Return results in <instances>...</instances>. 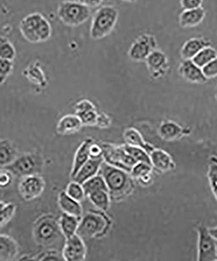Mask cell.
Returning <instances> with one entry per match:
<instances>
[{"label": "cell", "instance_id": "cell-1", "mask_svg": "<svg viewBox=\"0 0 217 261\" xmlns=\"http://www.w3.org/2000/svg\"><path fill=\"white\" fill-rule=\"evenodd\" d=\"M19 30L25 40L34 44L48 41L52 32L50 23L39 13L29 14L23 18Z\"/></svg>", "mask_w": 217, "mask_h": 261}, {"label": "cell", "instance_id": "cell-2", "mask_svg": "<svg viewBox=\"0 0 217 261\" xmlns=\"http://www.w3.org/2000/svg\"><path fill=\"white\" fill-rule=\"evenodd\" d=\"M119 17L118 9L111 5H106L98 9L93 16L90 27V37L100 40L113 32Z\"/></svg>", "mask_w": 217, "mask_h": 261}, {"label": "cell", "instance_id": "cell-3", "mask_svg": "<svg viewBox=\"0 0 217 261\" xmlns=\"http://www.w3.org/2000/svg\"><path fill=\"white\" fill-rule=\"evenodd\" d=\"M57 15L63 24L69 27H77L90 18L91 10L78 1L65 0L58 6Z\"/></svg>", "mask_w": 217, "mask_h": 261}, {"label": "cell", "instance_id": "cell-4", "mask_svg": "<svg viewBox=\"0 0 217 261\" xmlns=\"http://www.w3.org/2000/svg\"><path fill=\"white\" fill-rule=\"evenodd\" d=\"M43 168L41 156L36 153H25L16 158L11 164L2 168L11 172L14 176L23 177L39 174Z\"/></svg>", "mask_w": 217, "mask_h": 261}, {"label": "cell", "instance_id": "cell-5", "mask_svg": "<svg viewBox=\"0 0 217 261\" xmlns=\"http://www.w3.org/2000/svg\"><path fill=\"white\" fill-rule=\"evenodd\" d=\"M102 173L109 193L118 195L127 192L130 186L129 172L108 164L102 165Z\"/></svg>", "mask_w": 217, "mask_h": 261}, {"label": "cell", "instance_id": "cell-6", "mask_svg": "<svg viewBox=\"0 0 217 261\" xmlns=\"http://www.w3.org/2000/svg\"><path fill=\"white\" fill-rule=\"evenodd\" d=\"M60 229V223L52 216H46L39 219L35 225V239L39 244L49 246L58 239Z\"/></svg>", "mask_w": 217, "mask_h": 261}, {"label": "cell", "instance_id": "cell-7", "mask_svg": "<svg viewBox=\"0 0 217 261\" xmlns=\"http://www.w3.org/2000/svg\"><path fill=\"white\" fill-rule=\"evenodd\" d=\"M103 158L108 164L130 173L138 163L126 151L123 146H104Z\"/></svg>", "mask_w": 217, "mask_h": 261}, {"label": "cell", "instance_id": "cell-8", "mask_svg": "<svg viewBox=\"0 0 217 261\" xmlns=\"http://www.w3.org/2000/svg\"><path fill=\"white\" fill-rule=\"evenodd\" d=\"M198 261H214L217 260L216 241L212 237L209 228L200 225L197 228Z\"/></svg>", "mask_w": 217, "mask_h": 261}, {"label": "cell", "instance_id": "cell-9", "mask_svg": "<svg viewBox=\"0 0 217 261\" xmlns=\"http://www.w3.org/2000/svg\"><path fill=\"white\" fill-rule=\"evenodd\" d=\"M157 41L151 34H142L133 42L128 50V57L134 62L146 61L153 51L157 49Z\"/></svg>", "mask_w": 217, "mask_h": 261}, {"label": "cell", "instance_id": "cell-10", "mask_svg": "<svg viewBox=\"0 0 217 261\" xmlns=\"http://www.w3.org/2000/svg\"><path fill=\"white\" fill-rule=\"evenodd\" d=\"M107 225L106 219L96 213H88L81 218L76 234L85 239H91L101 234Z\"/></svg>", "mask_w": 217, "mask_h": 261}, {"label": "cell", "instance_id": "cell-11", "mask_svg": "<svg viewBox=\"0 0 217 261\" xmlns=\"http://www.w3.org/2000/svg\"><path fill=\"white\" fill-rule=\"evenodd\" d=\"M45 181L39 174L23 177L18 184V190L23 199L30 201L37 199L44 192Z\"/></svg>", "mask_w": 217, "mask_h": 261}, {"label": "cell", "instance_id": "cell-12", "mask_svg": "<svg viewBox=\"0 0 217 261\" xmlns=\"http://www.w3.org/2000/svg\"><path fill=\"white\" fill-rule=\"evenodd\" d=\"M145 62L149 74L155 80L164 77L169 72V62L167 55L158 49L153 51Z\"/></svg>", "mask_w": 217, "mask_h": 261}, {"label": "cell", "instance_id": "cell-13", "mask_svg": "<svg viewBox=\"0 0 217 261\" xmlns=\"http://www.w3.org/2000/svg\"><path fill=\"white\" fill-rule=\"evenodd\" d=\"M67 261H83L86 256V247L83 238L74 234L66 239L62 253Z\"/></svg>", "mask_w": 217, "mask_h": 261}, {"label": "cell", "instance_id": "cell-14", "mask_svg": "<svg viewBox=\"0 0 217 261\" xmlns=\"http://www.w3.org/2000/svg\"><path fill=\"white\" fill-rule=\"evenodd\" d=\"M178 73L184 80L192 84L202 85L208 80L202 67L196 64L193 60H183L178 67Z\"/></svg>", "mask_w": 217, "mask_h": 261}, {"label": "cell", "instance_id": "cell-15", "mask_svg": "<svg viewBox=\"0 0 217 261\" xmlns=\"http://www.w3.org/2000/svg\"><path fill=\"white\" fill-rule=\"evenodd\" d=\"M84 126L76 114H67L61 118L57 125V132L61 135H70L80 132Z\"/></svg>", "mask_w": 217, "mask_h": 261}, {"label": "cell", "instance_id": "cell-16", "mask_svg": "<svg viewBox=\"0 0 217 261\" xmlns=\"http://www.w3.org/2000/svg\"><path fill=\"white\" fill-rule=\"evenodd\" d=\"M211 45V42L204 37H194L186 41L180 50L183 60H193L203 48Z\"/></svg>", "mask_w": 217, "mask_h": 261}, {"label": "cell", "instance_id": "cell-17", "mask_svg": "<svg viewBox=\"0 0 217 261\" xmlns=\"http://www.w3.org/2000/svg\"><path fill=\"white\" fill-rule=\"evenodd\" d=\"M206 12L201 8L183 10L179 16V24L183 29H192L198 27L204 21Z\"/></svg>", "mask_w": 217, "mask_h": 261}, {"label": "cell", "instance_id": "cell-18", "mask_svg": "<svg viewBox=\"0 0 217 261\" xmlns=\"http://www.w3.org/2000/svg\"><path fill=\"white\" fill-rule=\"evenodd\" d=\"M104 160V158L98 159L90 158L87 162L80 168L75 176L72 179L76 182L83 184L88 179L96 176L101 169Z\"/></svg>", "mask_w": 217, "mask_h": 261}, {"label": "cell", "instance_id": "cell-19", "mask_svg": "<svg viewBox=\"0 0 217 261\" xmlns=\"http://www.w3.org/2000/svg\"><path fill=\"white\" fill-rule=\"evenodd\" d=\"M149 157L151 165L158 171L167 172L174 168V163L171 157L164 150L153 149L149 153Z\"/></svg>", "mask_w": 217, "mask_h": 261}, {"label": "cell", "instance_id": "cell-20", "mask_svg": "<svg viewBox=\"0 0 217 261\" xmlns=\"http://www.w3.org/2000/svg\"><path fill=\"white\" fill-rule=\"evenodd\" d=\"M18 254V246L12 237L7 234L0 236V260L11 261Z\"/></svg>", "mask_w": 217, "mask_h": 261}, {"label": "cell", "instance_id": "cell-21", "mask_svg": "<svg viewBox=\"0 0 217 261\" xmlns=\"http://www.w3.org/2000/svg\"><path fill=\"white\" fill-rule=\"evenodd\" d=\"M158 134L167 141H173L188 134L187 130L172 121H165L158 128Z\"/></svg>", "mask_w": 217, "mask_h": 261}, {"label": "cell", "instance_id": "cell-22", "mask_svg": "<svg viewBox=\"0 0 217 261\" xmlns=\"http://www.w3.org/2000/svg\"><path fill=\"white\" fill-rule=\"evenodd\" d=\"M58 204L61 210L64 213L82 218L83 211L80 202L72 199L67 195L66 192H62L58 197Z\"/></svg>", "mask_w": 217, "mask_h": 261}, {"label": "cell", "instance_id": "cell-23", "mask_svg": "<svg viewBox=\"0 0 217 261\" xmlns=\"http://www.w3.org/2000/svg\"><path fill=\"white\" fill-rule=\"evenodd\" d=\"M93 143V141L92 139H86L78 147V150L76 151L75 155H74L73 165H72L71 172L72 179L75 176L80 168L90 159L89 149H90L91 144Z\"/></svg>", "mask_w": 217, "mask_h": 261}, {"label": "cell", "instance_id": "cell-24", "mask_svg": "<svg viewBox=\"0 0 217 261\" xmlns=\"http://www.w3.org/2000/svg\"><path fill=\"white\" fill-rule=\"evenodd\" d=\"M80 220V218L76 216L70 215L64 212L63 213L60 219L59 223L60 229L65 239L76 234Z\"/></svg>", "mask_w": 217, "mask_h": 261}, {"label": "cell", "instance_id": "cell-25", "mask_svg": "<svg viewBox=\"0 0 217 261\" xmlns=\"http://www.w3.org/2000/svg\"><path fill=\"white\" fill-rule=\"evenodd\" d=\"M0 164L1 168L11 164L17 158V151L12 142L2 140L0 145Z\"/></svg>", "mask_w": 217, "mask_h": 261}, {"label": "cell", "instance_id": "cell-26", "mask_svg": "<svg viewBox=\"0 0 217 261\" xmlns=\"http://www.w3.org/2000/svg\"><path fill=\"white\" fill-rule=\"evenodd\" d=\"M123 138H124L127 145L140 147L144 150L150 153L153 150L152 147L149 146L145 143L142 135L134 128H128L123 133Z\"/></svg>", "mask_w": 217, "mask_h": 261}, {"label": "cell", "instance_id": "cell-27", "mask_svg": "<svg viewBox=\"0 0 217 261\" xmlns=\"http://www.w3.org/2000/svg\"><path fill=\"white\" fill-rule=\"evenodd\" d=\"M110 193L108 191L99 190L89 195L88 197L95 207L102 211H108L110 207Z\"/></svg>", "mask_w": 217, "mask_h": 261}, {"label": "cell", "instance_id": "cell-28", "mask_svg": "<svg viewBox=\"0 0 217 261\" xmlns=\"http://www.w3.org/2000/svg\"><path fill=\"white\" fill-rule=\"evenodd\" d=\"M83 186L84 190L86 193V195H90L91 193L97 192L99 190L108 191L106 181H105L103 176L101 175H96L92 177L85 183L82 184Z\"/></svg>", "mask_w": 217, "mask_h": 261}, {"label": "cell", "instance_id": "cell-29", "mask_svg": "<svg viewBox=\"0 0 217 261\" xmlns=\"http://www.w3.org/2000/svg\"><path fill=\"white\" fill-rule=\"evenodd\" d=\"M217 57V51L211 45L206 46L203 48L195 58H193V62L200 67H204L212 60L215 59Z\"/></svg>", "mask_w": 217, "mask_h": 261}, {"label": "cell", "instance_id": "cell-30", "mask_svg": "<svg viewBox=\"0 0 217 261\" xmlns=\"http://www.w3.org/2000/svg\"><path fill=\"white\" fill-rule=\"evenodd\" d=\"M16 55V49L13 43H11L8 39L2 36L1 42H0V59L13 61Z\"/></svg>", "mask_w": 217, "mask_h": 261}, {"label": "cell", "instance_id": "cell-31", "mask_svg": "<svg viewBox=\"0 0 217 261\" xmlns=\"http://www.w3.org/2000/svg\"><path fill=\"white\" fill-rule=\"evenodd\" d=\"M123 148L130 155H131L137 162H144L151 165L150 157L148 151L140 147L127 145L123 146Z\"/></svg>", "mask_w": 217, "mask_h": 261}, {"label": "cell", "instance_id": "cell-32", "mask_svg": "<svg viewBox=\"0 0 217 261\" xmlns=\"http://www.w3.org/2000/svg\"><path fill=\"white\" fill-rule=\"evenodd\" d=\"M210 188L217 200V158H211L207 171Z\"/></svg>", "mask_w": 217, "mask_h": 261}, {"label": "cell", "instance_id": "cell-33", "mask_svg": "<svg viewBox=\"0 0 217 261\" xmlns=\"http://www.w3.org/2000/svg\"><path fill=\"white\" fill-rule=\"evenodd\" d=\"M16 205L13 203L2 204L0 210V226L4 227L12 220L16 212Z\"/></svg>", "mask_w": 217, "mask_h": 261}, {"label": "cell", "instance_id": "cell-34", "mask_svg": "<svg viewBox=\"0 0 217 261\" xmlns=\"http://www.w3.org/2000/svg\"><path fill=\"white\" fill-rule=\"evenodd\" d=\"M65 192L72 199L80 202L83 201L85 199V197H86L83 185L74 180L68 184Z\"/></svg>", "mask_w": 217, "mask_h": 261}, {"label": "cell", "instance_id": "cell-35", "mask_svg": "<svg viewBox=\"0 0 217 261\" xmlns=\"http://www.w3.org/2000/svg\"><path fill=\"white\" fill-rule=\"evenodd\" d=\"M152 165L144 162H138L132 167L130 174L135 178L141 179L144 177L149 175L152 172Z\"/></svg>", "mask_w": 217, "mask_h": 261}, {"label": "cell", "instance_id": "cell-36", "mask_svg": "<svg viewBox=\"0 0 217 261\" xmlns=\"http://www.w3.org/2000/svg\"><path fill=\"white\" fill-rule=\"evenodd\" d=\"M98 113L96 109H89L76 114L80 118L84 125L95 126L96 125Z\"/></svg>", "mask_w": 217, "mask_h": 261}, {"label": "cell", "instance_id": "cell-37", "mask_svg": "<svg viewBox=\"0 0 217 261\" xmlns=\"http://www.w3.org/2000/svg\"><path fill=\"white\" fill-rule=\"evenodd\" d=\"M13 61L0 59V79H1V85L4 84L7 79L9 78V76L13 73Z\"/></svg>", "mask_w": 217, "mask_h": 261}, {"label": "cell", "instance_id": "cell-38", "mask_svg": "<svg viewBox=\"0 0 217 261\" xmlns=\"http://www.w3.org/2000/svg\"><path fill=\"white\" fill-rule=\"evenodd\" d=\"M202 70L207 79L216 78L217 76V57L203 67Z\"/></svg>", "mask_w": 217, "mask_h": 261}, {"label": "cell", "instance_id": "cell-39", "mask_svg": "<svg viewBox=\"0 0 217 261\" xmlns=\"http://www.w3.org/2000/svg\"><path fill=\"white\" fill-rule=\"evenodd\" d=\"M96 109L95 105L89 99H82L80 101L77 102V103L74 107V111L75 114H78L85 111L89 110V109Z\"/></svg>", "mask_w": 217, "mask_h": 261}, {"label": "cell", "instance_id": "cell-40", "mask_svg": "<svg viewBox=\"0 0 217 261\" xmlns=\"http://www.w3.org/2000/svg\"><path fill=\"white\" fill-rule=\"evenodd\" d=\"M112 124V119L108 114L104 113L98 114L96 125L101 129H106L111 126Z\"/></svg>", "mask_w": 217, "mask_h": 261}, {"label": "cell", "instance_id": "cell-41", "mask_svg": "<svg viewBox=\"0 0 217 261\" xmlns=\"http://www.w3.org/2000/svg\"><path fill=\"white\" fill-rule=\"evenodd\" d=\"M203 0H180L181 6L183 10L201 8Z\"/></svg>", "mask_w": 217, "mask_h": 261}, {"label": "cell", "instance_id": "cell-42", "mask_svg": "<svg viewBox=\"0 0 217 261\" xmlns=\"http://www.w3.org/2000/svg\"><path fill=\"white\" fill-rule=\"evenodd\" d=\"M89 153L92 159L103 158V148L102 146L93 143L89 149Z\"/></svg>", "mask_w": 217, "mask_h": 261}, {"label": "cell", "instance_id": "cell-43", "mask_svg": "<svg viewBox=\"0 0 217 261\" xmlns=\"http://www.w3.org/2000/svg\"><path fill=\"white\" fill-rule=\"evenodd\" d=\"M12 176L13 174L7 170L3 169V171L2 170L0 174V186L2 188L8 187L9 184L12 181Z\"/></svg>", "mask_w": 217, "mask_h": 261}, {"label": "cell", "instance_id": "cell-44", "mask_svg": "<svg viewBox=\"0 0 217 261\" xmlns=\"http://www.w3.org/2000/svg\"><path fill=\"white\" fill-rule=\"evenodd\" d=\"M81 4L90 8H95L101 6L104 0H78Z\"/></svg>", "mask_w": 217, "mask_h": 261}, {"label": "cell", "instance_id": "cell-45", "mask_svg": "<svg viewBox=\"0 0 217 261\" xmlns=\"http://www.w3.org/2000/svg\"><path fill=\"white\" fill-rule=\"evenodd\" d=\"M43 258H40V260H58L57 256L55 255V253L50 252L44 253V255L42 256Z\"/></svg>", "mask_w": 217, "mask_h": 261}, {"label": "cell", "instance_id": "cell-46", "mask_svg": "<svg viewBox=\"0 0 217 261\" xmlns=\"http://www.w3.org/2000/svg\"><path fill=\"white\" fill-rule=\"evenodd\" d=\"M209 231L212 237L217 242V226L216 227L209 228Z\"/></svg>", "mask_w": 217, "mask_h": 261}, {"label": "cell", "instance_id": "cell-47", "mask_svg": "<svg viewBox=\"0 0 217 261\" xmlns=\"http://www.w3.org/2000/svg\"><path fill=\"white\" fill-rule=\"evenodd\" d=\"M122 1L127 2V3H134L137 0H122Z\"/></svg>", "mask_w": 217, "mask_h": 261}, {"label": "cell", "instance_id": "cell-48", "mask_svg": "<svg viewBox=\"0 0 217 261\" xmlns=\"http://www.w3.org/2000/svg\"><path fill=\"white\" fill-rule=\"evenodd\" d=\"M215 98H216V100L217 101V84H216V88H215Z\"/></svg>", "mask_w": 217, "mask_h": 261}]
</instances>
